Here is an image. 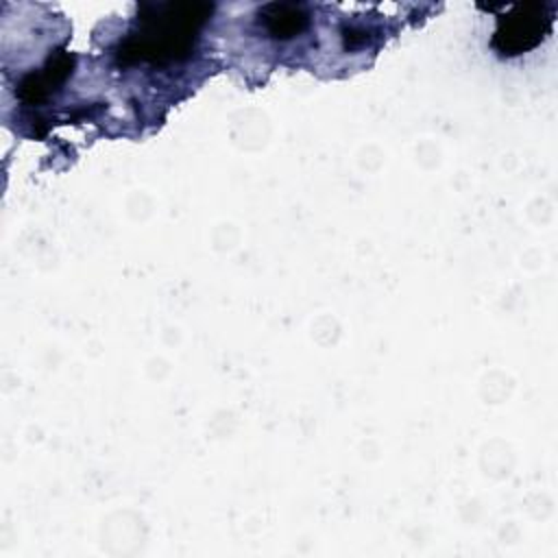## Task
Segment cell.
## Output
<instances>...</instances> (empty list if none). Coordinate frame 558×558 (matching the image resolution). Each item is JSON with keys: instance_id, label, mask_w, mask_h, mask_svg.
I'll return each instance as SVG.
<instances>
[{"instance_id": "6da1fadb", "label": "cell", "mask_w": 558, "mask_h": 558, "mask_svg": "<svg viewBox=\"0 0 558 558\" xmlns=\"http://www.w3.org/2000/svg\"><path fill=\"white\" fill-rule=\"evenodd\" d=\"M207 2H150L140 7L133 31L120 41V65L166 68L190 57L201 28L211 15Z\"/></svg>"}, {"instance_id": "7a4b0ae2", "label": "cell", "mask_w": 558, "mask_h": 558, "mask_svg": "<svg viewBox=\"0 0 558 558\" xmlns=\"http://www.w3.org/2000/svg\"><path fill=\"white\" fill-rule=\"evenodd\" d=\"M554 4H512L504 15L497 17V28L490 46L501 57H517L536 48L551 31Z\"/></svg>"}, {"instance_id": "3957f363", "label": "cell", "mask_w": 558, "mask_h": 558, "mask_svg": "<svg viewBox=\"0 0 558 558\" xmlns=\"http://www.w3.org/2000/svg\"><path fill=\"white\" fill-rule=\"evenodd\" d=\"M72 70H74V54L59 50L54 57H48L39 70L24 74L17 83L15 94L24 105L37 107L46 102L54 92L61 89V85L70 78Z\"/></svg>"}, {"instance_id": "277c9868", "label": "cell", "mask_w": 558, "mask_h": 558, "mask_svg": "<svg viewBox=\"0 0 558 558\" xmlns=\"http://www.w3.org/2000/svg\"><path fill=\"white\" fill-rule=\"evenodd\" d=\"M310 24V17L301 4L270 2L259 11V26L268 37L277 41H290L299 37Z\"/></svg>"}]
</instances>
